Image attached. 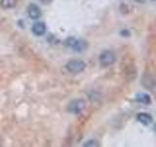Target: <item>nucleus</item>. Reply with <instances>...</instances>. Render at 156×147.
Listing matches in <instances>:
<instances>
[{"instance_id": "13", "label": "nucleus", "mask_w": 156, "mask_h": 147, "mask_svg": "<svg viewBox=\"0 0 156 147\" xmlns=\"http://www.w3.org/2000/svg\"><path fill=\"white\" fill-rule=\"evenodd\" d=\"M153 1H156V0H153Z\"/></svg>"}, {"instance_id": "11", "label": "nucleus", "mask_w": 156, "mask_h": 147, "mask_svg": "<svg viewBox=\"0 0 156 147\" xmlns=\"http://www.w3.org/2000/svg\"><path fill=\"white\" fill-rule=\"evenodd\" d=\"M52 1V0H41V2L44 3V4H48V3H50Z\"/></svg>"}, {"instance_id": "12", "label": "nucleus", "mask_w": 156, "mask_h": 147, "mask_svg": "<svg viewBox=\"0 0 156 147\" xmlns=\"http://www.w3.org/2000/svg\"><path fill=\"white\" fill-rule=\"evenodd\" d=\"M153 130H154V132H155V134H156V125L154 126V127H153Z\"/></svg>"}, {"instance_id": "7", "label": "nucleus", "mask_w": 156, "mask_h": 147, "mask_svg": "<svg viewBox=\"0 0 156 147\" xmlns=\"http://www.w3.org/2000/svg\"><path fill=\"white\" fill-rule=\"evenodd\" d=\"M136 120H138L140 124H143L144 126H148L149 124L152 123V117L149 114H146V113H140V114L136 116Z\"/></svg>"}, {"instance_id": "4", "label": "nucleus", "mask_w": 156, "mask_h": 147, "mask_svg": "<svg viewBox=\"0 0 156 147\" xmlns=\"http://www.w3.org/2000/svg\"><path fill=\"white\" fill-rule=\"evenodd\" d=\"M86 107V102L83 99H74L68 104V111L74 114H79Z\"/></svg>"}, {"instance_id": "8", "label": "nucleus", "mask_w": 156, "mask_h": 147, "mask_svg": "<svg viewBox=\"0 0 156 147\" xmlns=\"http://www.w3.org/2000/svg\"><path fill=\"white\" fill-rule=\"evenodd\" d=\"M136 100L145 105H149L151 103V98L148 94H146V93H138V94L136 95Z\"/></svg>"}, {"instance_id": "10", "label": "nucleus", "mask_w": 156, "mask_h": 147, "mask_svg": "<svg viewBox=\"0 0 156 147\" xmlns=\"http://www.w3.org/2000/svg\"><path fill=\"white\" fill-rule=\"evenodd\" d=\"M84 146H98V144L95 140H89L84 144Z\"/></svg>"}, {"instance_id": "1", "label": "nucleus", "mask_w": 156, "mask_h": 147, "mask_svg": "<svg viewBox=\"0 0 156 147\" xmlns=\"http://www.w3.org/2000/svg\"><path fill=\"white\" fill-rule=\"evenodd\" d=\"M66 70L72 73V74H79L82 73L85 70L86 68V64L84 61L82 60H78V59H74V60H71L66 64Z\"/></svg>"}, {"instance_id": "6", "label": "nucleus", "mask_w": 156, "mask_h": 147, "mask_svg": "<svg viewBox=\"0 0 156 147\" xmlns=\"http://www.w3.org/2000/svg\"><path fill=\"white\" fill-rule=\"evenodd\" d=\"M45 32H46V26L44 23L38 22V23H35L32 26V32L37 36H43V34L45 33Z\"/></svg>"}, {"instance_id": "5", "label": "nucleus", "mask_w": 156, "mask_h": 147, "mask_svg": "<svg viewBox=\"0 0 156 147\" xmlns=\"http://www.w3.org/2000/svg\"><path fill=\"white\" fill-rule=\"evenodd\" d=\"M27 15L32 20H37L41 17V11L36 4H30L27 7Z\"/></svg>"}, {"instance_id": "2", "label": "nucleus", "mask_w": 156, "mask_h": 147, "mask_svg": "<svg viewBox=\"0 0 156 147\" xmlns=\"http://www.w3.org/2000/svg\"><path fill=\"white\" fill-rule=\"evenodd\" d=\"M100 63L101 66L104 67H108V66H111L113 65L116 61V55L114 54L113 51L111 50H105L102 52L101 55H100Z\"/></svg>"}, {"instance_id": "9", "label": "nucleus", "mask_w": 156, "mask_h": 147, "mask_svg": "<svg viewBox=\"0 0 156 147\" xmlns=\"http://www.w3.org/2000/svg\"><path fill=\"white\" fill-rule=\"evenodd\" d=\"M0 5L3 9H12L17 5V0H1Z\"/></svg>"}, {"instance_id": "3", "label": "nucleus", "mask_w": 156, "mask_h": 147, "mask_svg": "<svg viewBox=\"0 0 156 147\" xmlns=\"http://www.w3.org/2000/svg\"><path fill=\"white\" fill-rule=\"evenodd\" d=\"M66 43L67 46L71 47L72 49H74L75 51H78V52L85 50V49L87 48V46H88V44H87L86 41L81 40V39H76L74 37L67 38Z\"/></svg>"}]
</instances>
